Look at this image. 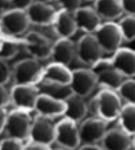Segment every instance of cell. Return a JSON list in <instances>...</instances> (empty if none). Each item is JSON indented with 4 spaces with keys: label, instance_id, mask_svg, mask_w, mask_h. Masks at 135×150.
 <instances>
[{
    "label": "cell",
    "instance_id": "obj_37",
    "mask_svg": "<svg viewBox=\"0 0 135 150\" xmlns=\"http://www.w3.org/2000/svg\"><path fill=\"white\" fill-rule=\"evenodd\" d=\"M79 149H102L103 147L96 143H86L82 144Z\"/></svg>",
    "mask_w": 135,
    "mask_h": 150
},
{
    "label": "cell",
    "instance_id": "obj_8",
    "mask_svg": "<svg viewBox=\"0 0 135 150\" xmlns=\"http://www.w3.org/2000/svg\"><path fill=\"white\" fill-rule=\"evenodd\" d=\"M21 40L24 49L31 58L39 61L51 58L53 45L42 34L37 32H29Z\"/></svg>",
    "mask_w": 135,
    "mask_h": 150
},
{
    "label": "cell",
    "instance_id": "obj_18",
    "mask_svg": "<svg viewBox=\"0 0 135 150\" xmlns=\"http://www.w3.org/2000/svg\"><path fill=\"white\" fill-rule=\"evenodd\" d=\"M76 57V45L71 38H59L52 47V62L68 66Z\"/></svg>",
    "mask_w": 135,
    "mask_h": 150
},
{
    "label": "cell",
    "instance_id": "obj_6",
    "mask_svg": "<svg viewBox=\"0 0 135 150\" xmlns=\"http://www.w3.org/2000/svg\"><path fill=\"white\" fill-rule=\"evenodd\" d=\"M78 123L64 117L55 125V141L60 147L67 149L79 148L81 139Z\"/></svg>",
    "mask_w": 135,
    "mask_h": 150
},
{
    "label": "cell",
    "instance_id": "obj_27",
    "mask_svg": "<svg viewBox=\"0 0 135 150\" xmlns=\"http://www.w3.org/2000/svg\"><path fill=\"white\" fill-rule=\"evenodd\" d=\"M117 23L120 28L124 41L131 42L135 40V16L126 15Z\"/></svg>",
    "mask_w": 135,
    "mask_h": 150
},
{
    "label": "cell",
    "instance_id": "obj_4",
    "mask_svg": "<svg viewBox=\"0 0 135 150\" xmlns=\"http://www.w3.org/2000/svg\"><path fill=\"white\" fill-rule=\"evenodd\" d=\"M43 69L40 61L31 57L19 61L16 65H14L13 69L14 84H38Z\"/></svg>",
    "mask_w": 135,
    "mask_h": 150
},
{
    "label": "cell",
    "instance_id": "obj_13",
    "mask_svg": "<svg viewBox=\"0 0 135 150\" xmlns=\"http://www.w3.org/2000/svg\"><path fill=\"white\" fill-rule=\"evenodd\" d=\"M51 120L37 114L33 120L28 140L38 142L51 146L55 141V125L52 123Z\"/></svg>",
    "mask_w": 135,
    "mask_h": 150
},
{
    "label": "cell",
    "instance_id": "obj_11",
    "mask_svg": "<svg viewBox=\"0 0 135 150\" xmlns=\"http://www.w3.org/2000/svg\"><path fill=\"white\" fill-rule=\"evenodd\" d=\"M107 123L99 117H92L81 121L79 126L81 145L101 142L107 132Z\"/></svg>",
    "mask_w": 135,
    "mask_h": 150
},
{
    "label": "cell",
    "instance_id": "obj_10",
    "mask_svg": "<svg viewBox=\"0 0 135 150\" xmlns=\"http://www.w3.org/2000/svg\"><path fill=\"white\" fill-rule=\"evenodd\" d=\"M12 104L15 108L31 112L35 109L39 91L36 85L14 84L11 91Z\"/></svg>",
    "mask_w": 135,
    "mask_h": 150
},
{
    "label": "cell",
    "instance_id": "obj_2",
    "mask_svg": "<svg viewBox=\"0 0 135 150\" xmlns=\"http://www.w3.org/2000/svg\"><path fill=\"white\" fill-rule=\"evenodd\" d=\"M33 120L30 112L15 108L9 112L6 125L2 132H5L7 137H13L26 142L30 139Z\"/></svg>",
    "mask_w": 135,
    "mask_h": 150
},
{
    "label": "cell",
    "instance_id": "obj_29",
    "mask_svg": "<svg viewBox=\"0 0 135 150\" xmlns=\"http://www.w3.org/2000/svg\"><path fill=\"white\" fill-rule=\"evenodd\" d=\"M85 0H57L61 7V9L74 13L82 7V3Z\"/></svg>",
    "mask_w": 135,
    "mask_h": 150
},
{
    "label": "cell",
    "instance_id": "obj_39",
    "mask_svg": "<svg viewBox=\"0 0 135 150\" xmlns=\"http://www.w3.org/2000/svg\"><path fill=\"white\" fill-rule=\"evenodd\" d=\"M133 148L135 149V134L133 136Z\"/></svg>",
    "mask_w": 135,
    "mask_h": 150
},
{
    "label": "cell",
    "instance_id": "obj_25",
    "mask_svg": "<svg viewBox=\"0 0 135 150\" xmlns=\"http://www.w3.org/2000/svg\"><path fill=\"white\" fill-rule=\"evenodd\" d=\"M15 37L9 36L2 33L1 38V47H0V55L1 59L8 61L11 60L18 54L20 50V44L22 40L15 39Z\"/></svg>",
    "mask_w": 135,
    "mask_h": 150
},
{
    "label": "cell",
    "instance_id": "obj_15",
    "mask_svg": "<svg viewBox=\"0 0 135 150\" xmlns=\"http://www.w3.org/2000/svg\"><path fill=\"white\" fill-rule=\"evenodd\" d=\"M31 24L37 26H52L58 11L49 3L33 2L27 9Z\"/></svg>",
    "mask_w": 135,
    "mask_h": 150
},
{
    "label": "cell",
    "instance_id": "obj_7",
    "mask_svg": "<svg viewBox=\"0 0 135 150\" xmlns=\"http://www.w3.org/2000/svg\"><path fill=\"white\" fill-rule=\"evenodd\" d=\"M104 52L94 34H85L76 44V58L83 65L91 67L103 58Z\"/></svg>",
    "mask_w": 135,
    "mask_h": 150
},
{
    "label": "cell",
    "instance_id": "obj_40",
    "mask_svg": "<svg viewBox=\"0 0 135 150\" xmlns=\"http://www.w3.org/2000/svg\"><path fill=\"white\" fill-rule=\"evenodd\" d=\"M93 1H94V0H93Z\"/></svg>",
    "mask_w": 135,
    "mask_h": 150
},
{
    "label": "cell",
    "instance_id": "obj_9",
    "mask_svg": "<svg viewBox=\"0 0 135 150\" xmlns=\"http://www.w3.org/2000/svg\"><path fill=\"white\" fill-rule=\"evenodd\" d=\"M97 86L96 75L91 69H77L72 71L68 87L72 93L86 98Z\"/></svg>",
    "mask_w": 135,
    "mask_h": 150
},
{
    "label": "cell",
    "instance_id": "obj_35",
    "mask_svg": "<svg viewBox=\"0 0 135 150\" xmlns=\"http://www.w3.org/2000/svg\"><path fill=\"white\" fill-rule=\"evenodd\" d=\"M8 117H9V112L6 110V108H1V110H0V130L2 133L6 127Z\"/></svg>",
    "mask_w": 135,
    "mask_h": 150
},
{
    "label": "cell",
    "instance_id": "obj_38",
    "mask_svg": "<svg viewBox=\"0 0 135 150\" xmlns=\"http://www.w3.org/2000/svg\"><path fill=\"white\" fill-rule=\"evenodd\" d=\"M36 2H44V3H50V2H53V1H57V0H35Z\"/></svg>",
    "mask_w": 135,
    "mask_h": 150
},
{
    "label": "cell",
    "instance_id": "obj_36",
    "mask_svg": "<svg viewBox=\"0 0 135 150\" xmlns=\"http://www.w3.org/2000/svg\"><path fill=\"white\" fill-rule=\"evenodd\" d=\"M0 2H1V13H2L13 9L12 0H1Z\"/></svg>",
    "mask_w": 135,
    "mask_h": 150
},
{
    "label": "cell",
    "instance_id": "obj_19",
    "mask_svg": "<svg viewBox=\"0 0 135 150\" xmlns=\"http://www.w3.org/2000/svg\"><path fill=\"white\" fill-rule=\"evenodd\" d=\"M78 30L85 34H94L102 24L101 17L96 9L91 7H81L74 13Z\"/></svg>",
    "mask_w": 135,
    "mask_h": 150
},
{
    "label": "cell",
    "instance_id": "obj_34",
    "mask_svg": "<svg viewBox=\"0 0 135 150\" xmlns=\"http://www.w3.org/2000/svg\"><path fill=\"white\" fill-rule=\"evenodd\" d=\"M35 2V0H12L13 9H20L27 10L28 7Z\"/></svg>",
    "mask_w": 135,
    "mask_h": 150
},
{
    "label": "cell",
    "instance_id": "obj_26",
    "mask_svg": "<svg viewBox=\"0 0 135 150\" xmlns=\"http://www.w3.org/2000/svg\"><path fill=\"white\" fill-rule=\"evenodd\" d=\"M121 100L126 103L135 105V79L134 78H127L124 79L120 87L117 90Z\"/></svg>",
    "mask_w": 135,
    "mask_h": 150
},
{
    "label": "cell",
    "instance_id": "obj_28",
    "mask_svg": "<svg viewBox=\"0 0 135 150\" xmlns=\"http://www.w3.org/2000/svg\"><path fill=\"white\" fill-rule=\"evenodd\" d=\"M25 142L20 139L13 137H7L3 139L0 142V149L2 150L6 149H23Z\"/></svg>",
    "mask_w": 135,
    "mask_h": 150
},
{
    "label": "cell",
    "instance_id": "obj_30",
    "mask_svg": "<svg viewBox=\"0 0 135 150\" xmlns=\"http://www.w3.org/2000/svg\"><path fill=\"white\" fill-rule=\"evenodd\" d=\"M0 83L1 85L5 86L6 84L9 83L10 79L13 76V70H11L9 65L6 60L1 59V63H0Z\"/></svg>",
    "mask_w": 135,
    "mask_h": 150
},
{
    "label": "cell",
    "instance_id": "obj_23",
    "mask_svg": "<svg viewBox=\"0 0 135 150\" xmlns=\"http://www.w3.org/2000/svg\"><path fill=\"white\" fill-rule=\"evenodd\" d=\"M97 78V86L101 89L113 90L117 92L124 81V77L114 67L106 69L96 73Z\"/></svg>",
    "mask_w": 135,
    "mask_h": 150
},
{
    "label": "cell",
    "instance_id": "obj_21",
    "mask_svg": "<svg viewBox=\"0 0 135 150\" xmlns=\"http://www.w3.org/2000/svg\"><path fill=\"white\" fill-rule=\"evenodd\" d=\"M84 99L85 98L82 96L73 93L63 99L66 106L64 117H67L76 123L83 121L86 114L89 113L87 103Z\"/></svg>",
    "mask_w": 135,
    "mask_h": 150
},
{
    "label": "cell",
    "instance_id": "obj_24",
    "mask_svg": "<svg viewBox=\"0 0 135 150\" xmlns=\"http://www.w3.org/2000/svg\"><path fill=\"white\" fill-rule=\"evenodd\" d=\"M120 127L128 134H135V105L125 103L118 117Z\"/></svg>",
    "mask_w": 135,
    "mask_h": 150
},
{
    "label": "cell",
    "instance_id": "obj_33",
    "mask_svg": "<svg viewBox=\"0 0 135 150\" xmlns=\"http://www.w3.org/2000/svg\"><path fill=\"white\" fill-rule=\"evenodd\" d=\"M51 146L41 143L38 142L27 140L24 144V149H50Z\"/></svg>",
    "mask_w": 135,
    "mask_h": 150
},
{
    "label": "cell",
    "instance_id": "obj_16",
    "mask_svg": "<svg viewBox=\"0 0 135 150\" xmlns=\"http://www.w3.org/2000/svg\"><path fill=\"white\" fill-rule=\"evenodd\" d=\"M115 69L124 78L135 77V51L127 47H120L111 58Z\"/></svg>",
    "mask_w": 135,
    "mask_h": 150
},
{
    "label": "cell",
    "instance_id": "obj_12",
    "mask_svg": "<svg viewBox=\"0 0 135 150\" xmlns=\"http://www.w3.org/2000/svg\"><path fill=\"white\" fill-rule=\"evenodd\" d=\"M72 79V71L68 67L52 62L44 67L39 83L46 86H68Z\"/></svg>",
    "mask_w": 135,
    "mask_h": 150
},
{
    "label": "cell",
    "instance_id": "obj_22",
    "mask_svg": "<svg viewBox=\"0 0 135 150\" xmlns=\"http://www.w3.org/2000/svg\"><path fill=\"white\" fill-rule=\"evenodd\" d=\"M94 9L106 21H113L124 13L120 0H94Z\"/></svg>",
    "mask_w": 135,
    "mask_h": 150
},
{
    "label": "cell",
    "instance_id": "obj_14",
    "mask_svg": "<svg viewBox=\"0 0 135 150\" xmlns=\"http://www.w3.org/2000/svg\"><path fill=\"white\" fill-rule=\"evenodd\" d=\"M66 106L64 100L55 98L47 94H40L37 100L34 111L37 114L47 118L64 116L65 113Z\"/></svg>",
    "mask_w": 135,
    "mask_h": 150
},
{
    "label": "cell",
    "instance_id": "obj_3",
    "mask_svg": "<svg viewBox=\"0 0 135 150\" xmlns=\"http://www.w3.org/2000/svg\"><path fill=\"white\" fill-rule=\"evenodd\" d=\"M94 35L104 54H114L121 47L122 43L124 41L119 25L113 21H106L102 23Z\"/></svg>",
    "mask_w": 135,
    "mask_h": 150
},
{
    "label": "cell",
    "instance_id": "obj_17",
    "mask_svg": "<svg viewBox=\"0 0 135 150\" xmlns=\"http://www.w3.org/2000/svg\"><path fill=\"white\" fill-rule=\"evenodd\" d=\"M103 149H131L133 148V136L120 127L107 130L101 141Z\"/></svg>",
    "mask_w": 135,
    "mask_h": 150
},
{
    "label": "cell",
    "instance_id": "obj_20",
    "mask_svg": "<svg viewBox=\"0 0 135 150\" xmlns=\"http://www.w3.org/2000/svg\"><path fill=\"white\" fill-rule=\"evenodd\" d=\"M52 27L59 38H70L78 30L74 13L64 9L58 11Z\"/></svg>",
    "mask_w": 135,
    "mask_h": 150
},
{
    "label": "cell",
    "instance_id": "obj_32",
    "mask_svg": "<svg viewBox=\"0 0 135 150\" xmlns=\"http://www.w3.org/2000/svg\"><path fill=\"white\" fill-rule=\"evenodd\" d=\"M120 2L124 13L135 16V0H120Z\"/></svg>",
    "mask_w": 135,
    "mask_h": 150
},
{
    "label": "cell",
    "instance_id": "obj_1",
    "mask_svg": "<svg viewBox=\"0 0 135 150\" xmlns=\"http://www.w3.org/2000/svg\"><path fill=\"white\" fill-rule=\"evenodd\" d=\"M96 102V117L106 122L117 121L123 105L120 96L113 90L101 89L95 96Z\"/></svg>",
    "mask_w": 135,
    "mask_h": 150
},
{
    "label": "cell",
    "instance_id": "obj_5",
    "mask_svg": "<svg viewBox=\"0 0 135 150\" xmlns=\"http://www.w3.org/2000/svg\"><path fill=\"white\" fill-rule=\"evenodd\" d=\"M31 24L27 10L11 9L1 14V27L2 33L12 37L20 36Z\"/></svg>",
    "mask_w": 135,
    "mask_h": 150
},
{
    "label": "cell",
    "instance_id": "obj_31",
    "mask_svg": "<svg viewBox=\"0 0 135 150\" xmlns=\"http://www.w3.org/2000/svg\"><path fill=\"white\" fill-rule=\"evenodd\" d=\"M12 103L11 93L9 92L5 86L1 85L0 87V104L1 108H7Z\"/></svg>",
    "mask_w": 135,
    "mask_h": 150
}]
</instances>
